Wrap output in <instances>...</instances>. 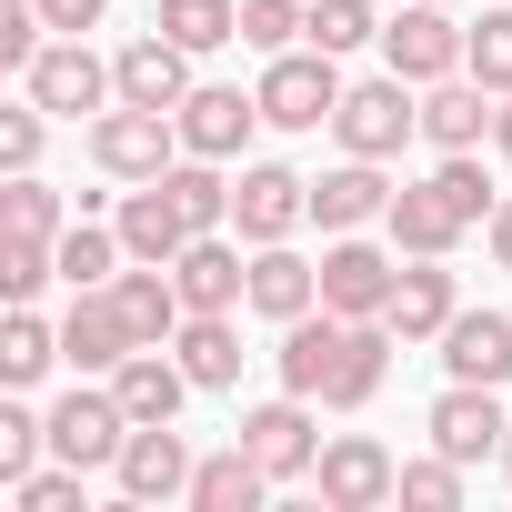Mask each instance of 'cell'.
Listing matches in <instances>:
<instances>
[{
    "mask_svg": "<svg viewBox=\"0 0 512 512\" xmlns=\"http://www.w3.org/2000/svg\"><path fill=\"white\" fill-rule=\"evenodd\" d=\"M502 482H512V432H502Z\"/></svg>",
    "mask_w": 512,
    "mask_h": 512,
    "instance_id": "bcb514c9",
    "label": "cell"
},
{
    "mask_svg": "<svg viewBox=\"0 0 512 512\" xmlns=\"http://www.w3.org/2000/svg\"><path fill=\"white\" fill-rule=\"evenodd\" d=\"M432 191H442V201H452L462 221H492V201H502V191H492V171H482L472 151H442V171H432Z\"/></svg>",
    "mask_w": 512,
    "mask_h": 512,
    "instance_id": "74e56055",
    "label": "cell"
},
{
    "mask_svg": "<svg viewBox=\"0 0 512 512\" xmlns=\"http://www.w3.org/2000/svg\"><path fill=\"white\" fill-rule=\"evenodd\" d=\"M21 91L51 111V121H81V111H111L121 101V81H111V61L81 41V31H61V41H41V61L21 71Z\"/></svg>",
    "mask_w": 512,
    "mask_h": 512,
    "instance_id": "7a4b0ae2",
    "label": "cell"
},
{
    "mask_svg": "<svg viewBox=\"0 0 512 512\" xmlns=\"http://www.w3.org/2000/svg\"><path fill=\"white\" fill-rule=\"evenodd\" d=\"M171 282H181L191 312H241V302H251V262H241V241H221V231H191V241H181Z\"/></svg>",
    "mask_w": 512,
    "mask_h": 512,
    "instance_id": "2e32d148",
    "label": "cell"
},
{
    "mask_svg": "<svg viewBox=\"0 0 512 512\" xmlns=\"http://www.w3.org/2000/svg\"><path fill=\"white\" fill-rule=\"evenodd\" d=\"M111 231H121V251H131V262H181L191 211L171 201V181H131V191H121V211H111Z\"/></svg>",
    "mask_w": 512,
    "mask_h": 512,
    "instance_id": "e0dca14e",
    "label": "cell"
},
{
    "mask_svg": "<svg viewBox=\"0 0 512 512\" xmlns=\"http://www.w3.org/2000/svg\"><path fill=\"white\" fill-rule=\"evenodd\" d=\"M442 372L452 382H512V312H452V332H442Z\"/></svg>",
    "mask_w": 512,
    "mask_h": 512,
    "instance_id": "cb8c5ba5",
    "label": "cell"
},
{
    "mask_svg": "<svg viewBox=\"0 0 512 512\" xmlns=\"http://www.w3.org/2000/svg\"><path fill=\"white\" fill-rule=\"evenodd\" d=\"M422 432H432V452H452V462L472 472V462H502L512 412H502V392H492V382H452V392L432 402V422H422Z\"/></svg>",
    "mask_w": 512,
    "mask_h": 512,
    "instance_id": "8fae6325",
    "label": "cell"
},
{
    "mask_svg": "<svg viewBox=\"0 0 512 512\" xmlns=\"http://www.w3.org/2000/svg\"><path fill=\"white\" fill-rule=\"evenodd\" d=\"M121 262H131V251H121L111 221H71V231H61V282H71V292H111Z\"/></svg>",
    "mask_w": 512,
    "mask_h": 512,
    "instance_id": "f546056e",
    "label": "cell"
},
{
    "mask_svg": "<svg viewBox=\"0 0 512 512\" xmlns=\"http://www.w3.org/2000/svg\"><path fill=\"white\" fill-rule=\"evenodd\" d=\"M362 41H382V21H372V0H312V51H362Z\"/></svg>",
    "mask_w": 512,
    "mask_h": 512,
    "instance_id": "8d00e7d4",
    "label": "cell"
},
{
    "mask_svg": "<svg viewBox=\"0 0 512 512\" xmlns=\"http://www.w3.org/2000/svg\"><path fill=\"white\" fill-rule=\"evenodd\" d=\"M0 231H41V241H61L71 221H61V191L41 181V171H11V191H0Z\"/></svg>",
    "mask_w": 512,
    "mask_h": 512,
    "instance_id": "d6a6232c",
    "label": "cell"
},
{
    "mask_svg": "<svg viewBox=\"0 0 512 512\" xmlns=\"http://www.w3.org/2000/svg\"><path fill=\"white\" fill-rule=\"evenodd\" d=\"M312 482H322V512H382V502H402V462L372 432H332L322 462H312Z\"/></svg>",
    "mask_w": 512,
    "mask_h": 512,
    "instance_id": "ba28073f",
    "label": "cell"
},
{
    "mask_svg": "<svg viewBox=\"0 0 512 512\" xmlns=\"http://www.w3.org/2000/svg\"><path fill=\"white\" fill-rule=\"evenodd\" d=\"M302 221H312V181H302V171L251 161V171L231 181V231H241V241H292Z\"/></svg>",
    "mask_w": 512,
    "mask_h": 512,
    "instance_id": "7c38bea8",
    "label": "cell"
},
{
    "mask_svg": "<svg viewBox=\"0 0 512 512\" xmlns=\"http://www.w3.org/2000/svg\"><path fill=\"white\" fill-rule=\"evenodd\" d=\"M151 31H171L181 51H221V41H241V0H161Z\"/></svg>",
    "mask_w": 512,
    "mask_h": 512,
    "instance_id": "4dcf8cb0",
    "label": "cell"
},
{
    "mask_svg": "<svg viewBox=\"0 0 512 512\" xmlns=\"http://www.w3.org/2000/svg\"><path fill=\"white\" fill-rule=\"evenodd\" d=\"M51 362H61V322H41L31 302H11V322H0V382H11V392H31Z\"/></svg>",
    "mask_w": 512,
    "mask_h": 512,
    "instance_id": "f1b7e54d",
    "label": "cell"
},
{
    "mask_svg": "<svg viewBox=\"0 0 512 512\" xmlns=\"http://www.w3.org/2000/svg\"><path fill=\"white\" fill-rule=\"evenodd\" d=\"M171 352H181V372H191L201 392H231V382H241V322H231V312H191V322L171 332Z\"/></svg>",
    "mask_w": 512,
    "mask_h": 512,
    "instance_id": "4316f807",
    "label": "cell"
},
{
    "mask_svg": "<svg viewBox=\"0 0 512 512\" xmlns=\"http://www.w3.org/2000/svg\"><path fill=\"white\" fill-rule=\"evenodd\" d=\"M131 352H141V342H131V312H121L111 292H71V312H61V362L91 372V382H111Z\"/></svg>",
    "mask_w": 512,
    "mask_h": 512,
    "instance_id": "9a60e30c",
    "label": "cell"
},
{
    "mask_svg": "<svg viewBox=\"0 0 512 512\" xmlns=\"http://www.w3.org/2000/svg\"><path fill=\"white\" fill-rule=\"evenodd\" d=\"M392 322H352L342 332V362H332V382H322V412H362L372 392H382V372H392Z\"/></svg>",
    "mask_w": 512,
    "mask_h": 512,
    "instance_id": "d4e9b609",
    "label": "cell"
},
{
    "mask_svg": "<svg viewBox=\"0 0 512 512\" xmlns=\"http://www.w3.org/2000/svg\"><path fill=\"white\" fill-rule=\"evenodd\" d=\"M492 111H502V101H492L472 71H452V81L422 91V141H432V151H482V141H492Z\"/></svg>",
    "mask_w": 512,
    "mask_h": 512,
    "instance_id": "44dd1931",
    "label": "cell"
},
{
    "mask_svg": "<svg viewBox=\"0 0 512 512\" xmlns=\"http://www.w3.org/2000/svg\"><path fill=\"white\" fill-rule=\"evenodd\" d=\"M251 462H262L272 482H302L312 462H322V422H312V402L302 392H282V402H262V412H241V432H231Z\"/></svg>",
    "mask_w": 512,
    "mask_h": 512,
    "instance_id": "30bf717a",
    "label": "cell"
},
{
    "mask_svg": "<svg viewBox=\"0 0 512 512\" xmlns=\"http://www.w3.org/2000/svg\"><path fill=\"white\" fill-rule=\"evenodd\" d=\"M452 312H462V282H452V262H402V282H392V332L402 342H442L452 332Z\"/></svg>",
    "mask_w": 512,
    "mask_h": 512,
    "instance_id": "603a6c76",
    "label": "cell"
},
{
    "mask_svg": "<svg viewBox=\"0 0 512 512\" xmlns=\"http://www.w3.org/2000/svg\"><path fill=\"white\" fill-rule=\"evenodd\" d=\"M111 392H121V412H131V422H181V402H191L201 382L181 372V352H171V342H141V352L111 372Z\"/></svg>",
    "mask_w": 512,
    "mask_h": 512,
    "instance_id": "ffe728a7",
    "label": "cell"
},
{
    "mask_svg": "<svg viewBox=\"0 0 512 512\" xmlns=\"http://www.w3.org/2000/svg\"><path fill=\"white\" fill-rule=\"evenodd\" d=\"M101 11H111V0H41L51 31H101Z\"/></svg>",
    "mask_w": 512,
    "mask_h": 512,
    "instance_id": "7bdbcfd3",
    "label": "cell"
},
{
    "mask_svg": "<svg viewBox=\"0 0 512 512\" xmlns=\"http://www.w3.org/2000/svg\"><path fill=\"white\" fill-rule=\"evenodd\" d=\"M241 41L251 51H292V41H312V0H241Z\"/></svg>",
    "mask_w": 512,
    "mask_h": 512,
    "instance_id": "836d02e7",
    "label": "cell"
},
{
    "mask_svg": "<svg viewBox=\"0 0 512 512\" xmlns=\"http://www.w3.org/2000/svg\"><path fill=\"white\" fill-rule=\"evenodd\" d=\"M262 492H272V472L251 462L241 442L231 452H201V472H191V512H262Z\"/></svg>",
    "mask_w": 512,
    "mask_h": 512,
    "instance_id": "83f0119b",
    "label": "cell"
},
{
    "mask_svg": "<svg viewBox=\"0 0 512 512\" xmlns=\"http://www.w3.org/2000/svg\"><path fill=\"white\" fill-rule=\"evenodd\" d=\"M382 231H392L402 262H452V241H462L472 221H462L432 181H402V191H392V211H382Z\"/></svg>",
    "mask_w": 512,
    "mask_h": 512,
    "instance_id": "ac0fdd59",
    "label": "cell"
},
{
    "mask_svg": "<svg viewBox=\"0 0 512 512\" xmlns=\"http://www.w3.org/2000/svg\"><path fill=\"white\" fill-rule=\"evenodd\" d=\"M41 0H0V71H31L41 61Z\"/></svg>",
    "mask_w": 512,
    "mask_h": 512,
    "instance_id": "ab89813d",
    "label": "cell"
},
{
    "mask_svg": "<svg viewBox=\"0 0 512 512\" xmlns=\"http://www.w3.org/2000/svg\"><path fill=\"white\" fill-rule=\"evenodd\" d=\"M392 211V181H382V161H362V151H342L322 181H312V221L322 231H362V221H382Z\"/></svg>",
    "mask_w": 512,
    "mask_h": 512,
    "instance_id": "7402d4cb",
    "label": "cell"
},
{
    "mask_svg": "<svg viewBox=\"0 0 512 512\" xmlns=\"http://www.w3.org/2000/svg\"><path fill=\"white\" fill-rule=\"evenodd\" d=\"M482 231H492V262H502V272H512V191H502V201H492V221H482Z\"/></svg>",
    "mask_w": 512,
    "mask_h": 512,
    "instance_id": "ee69618b",
    "label": "cell"
},
{
    "mask_svg": "<svg viewBox=\"0 0 512 512\" xmlns=\"http://www.w3.org/2000/svg\"><path fill=\"white\" fill-rule=\"evenodd\" d=\"M332 131H342V151H362V161H402V141L422 131V91H412L402 71L352 81V91H342V111H332Z\"/></svg>",
    "mask_w": 512,
    "mask_h": 512,
    "instance_id": "277c9868",
    "label": "cell"
},
{
    "mask_svg": "<svg viewBox=\"0 0 512 512\" xmlns=\"http://www.w3.org/2000/svg\"><path fill=\"white\" fill-rule=\"evenodd\" d=\"M342 312H302V322H282V392H302V402H322V382H332V362H342Z\"/></svg>",
    "mask_w": 512,
    "mask_h": 512,
    "instance_id": "484cf974",
    "label": "cell"
},
{
    "mask_svg": "<svg viewBox=\"0 0 512 512\" xmlns=\"http://www.w3.org/2000/svg\"><path fill=\"white\" fill-rule=\"evenodd\" d=\"M402 502H412V512H452V502H462V462H452V452L402 462Z\"/></svg>",
    "mask_w": 512,
    "mask_h": 512,
    "instance_id": "f35d334b",
    "label": "cell"
},
{
    "mask_svg": "<svg viewBox=\"0 0 512 512\" xmlns=\"http://www.w3.org/2000/svg\"><path fill=\"white\" fill-rule=\"evenodd\" d=\"M492 151L512 161V91H502V111H492Z\"/></svg>",
    "mask_w": 512,
    "mask_h": 512,
    "instance_id": "f6af8a7d",
    "label": "cell"
},
{
    "mask_svg": "<svg viewBox=\"0 0 512 512\" xmlns=\"http://www.w3.org/2000/svg\"><path fill=\"white\" fill-rule=\"evenodd\" d=\"M41 282H61V241L0 231V292H11V302H41Z\"/></svg>",
    "mask_w": 512,
    "mask_h": 512,
    "instance_id": "1f68e13d",
    "label": "cell"
},
{
    "mask_svg": "<svg viewBox=\"0 0 512 512\" xmlns=\"http://www.w3.org/2000/svg\"><path fill=\"white\" fill-rule=\"evenodd\" d=\"M382 61L412 91H432L472 61V21H452V0H402V21H382Z\"/></svg>",
    "mask_w": 512,
    "mask_h": 512,
    "instance_id": "6da1fadb",
    "label": "cell"
},
{
    "mask_svg": "<svg viewBox=\"0 0 512 512\" xmlns=\"http://www.w3.org/2000/svg\"><path fill=\"white\" fill-rule=\"evenodd\" d=\"M91 161L111 181H161L181 161V121L171 111H141V101H111V111H91Z\"/></svg>",
    "mask_w": 512,
    "mask_h": 512,
    "instance_id": "5b68a950",
    "label": "cell"
},
{
    "mask_svg": "<svg viewBox=\"0 0 512 512\" xmlns=\"http://www.w3.org/2000/svg\"><path fill=\"white\" fill-rule=\"evenodd\" d=\"M41 452H51V412H31V402H0V482L41 472Z\"/></svg>",
    "mask_w": 512,
    "mask_h": 512,
    "instance_id": "e575fe53",
    "label": "cell"
},
{
    "mask_svg": "<svg viewBox=\"0 0 512 512\" xmlns=\"http://www.w3.org/2000/svg\"><path fill=\"white\" fill-rule=\"evenodd\" d=\"M171 121H181V151H201V161H241V141L262 131V91H231V81H191V101H181Z\"/></svg>",
    "mask_w": 512,
    "mask_h": 512,
    "instance_id": "4fadbf2b",
    "label": "cell"
},
{
    "mask_svg": "<svg viewBox=\"0 0 512 512\" xmlns=\"http://www.w3.org/2000/svg\"><path fill=\"white\" fill-rule=\"evenodd\" d=\"M121 442H131V412H121V392L81 372V382H71V392L51 402V462L111 472V462H121Z\"/></svg>",
    "mask_w": 512,
    "mask_h": 512,
    "instance_id": "8992f818",
    "label": "cell"
},
{
    "mask_svg": "<svg viewBox=\"0 0 512 512\" xmlns=\"http://www.w3.org/2000/svg\"><path fill=\"white\" fill-rule=\"evenodd\" d=\"M191 442L171 432V422H131V442H121V462H111V482H121V502L131 512H151V502H191Z\"/></svg>",
    "mask_w": 512,
    "mask_h": 512,
    "instance_id": "9c48e42d",
    "label": "cell"
},
{
    "mask_svg": "<svg viewBox=\"0 0 512 512\" xmlns=\"http://www.w3.org/2000/svg\"><path fill=\"white\" fill-rule=\"evenodd\" d=\"M41 101H21V111H0V171H41Z\"/></svg>",
    "mask_w": 512,
    "mask_h": 512,
    "instance_id": "b9f144b4",
    "label": "cell"
},
{
    "mask_svg": "<svg viewBox=\"0 0 512 512\" xmlns=\"http://www.w3.org/2000/svg\"><path fill=\"white\" fill-rule=\"evenodd\" d=\"M462 71H472V81H482L492 101L512 91V0H502V11H482V21H472V61H462Z\"/></svg>",
    "mask_w": 512,
    "mask_h": 512,
    "instance_id": "d590c367",
    "label": "cell"
},
{
    "mask_svg": "<svg viewBox=\"0 0 512 512\" xmlns=\"http://www.w3.org/2000/svg\"><path fill=\"white\" fill-rule=\"evenodd\" d=\"M392 282H402V251H382V241H362V231H332V251H322V312L382 322V312H392Z\"/></svg>",
    "mask_w": 512,
    "mask_h": 512,
    "instance_id": "52a82bcc",
    "label": "cell"
},
{
    "mask_svg": "<svg viewBox=\"0 0 512 512\" xmlns=\"http://www.w3.org/2000/svg\"><path fill=\"white\" fill-rule=\"evenodd\" d=\"M21 512H81V462H51V472H21L11 482Z\"/></svg>",
    "mask_w": 512,
    "mask_h": 512,
    "instance_id": "60d3db41",
    "label": "cell"
},
{
    "mask_svg": "<svg viewBox=\"0 0 512 512\" xmlns=\"http://www.w3.org/2000/svg\"><path fill=\"white\" fill-rule=\"evenodd\" d=\"M251 312H262V322L322 312V262H302L292 241H251Z\"/></svg>",
    "mask_w": 512,
    "mask_h": 512,
    "instance_id": "d6986e66",
    "label": "cell"
},
{
    "mask_svg": "<svg viewBox=\"0 0 512 512\" xmlns=\"http://www.w3.org/2000/svg\"><path fill=\"white\" fill-rule=\"evenodd\" d=\"M191 61H201V51H181L171 31H141V41L111 51V81H121V101H141V111H181V101H191Z\"/></svg>",
    "mask_w": 512,
    "mask_h": 512,
    "instance_id": "5bb4252c",
    "label": "cell"
},
{
    "mask_svg": "<svg viewBox=\"0 0 512 512\" xmlns=\"http://www.w3.org/2000/svg\"><path fill=\"white\" fill-rule=\"evenodd\" d=\"M332 111H342L332 51H312V41L272 51V71H262V121H272V131H332Z\"/></svg>",
    "mask_w": 512,
    "mask_h": 512,
    "instance_id": "3957f363",
    "label": "cell"
}]
</instances>
